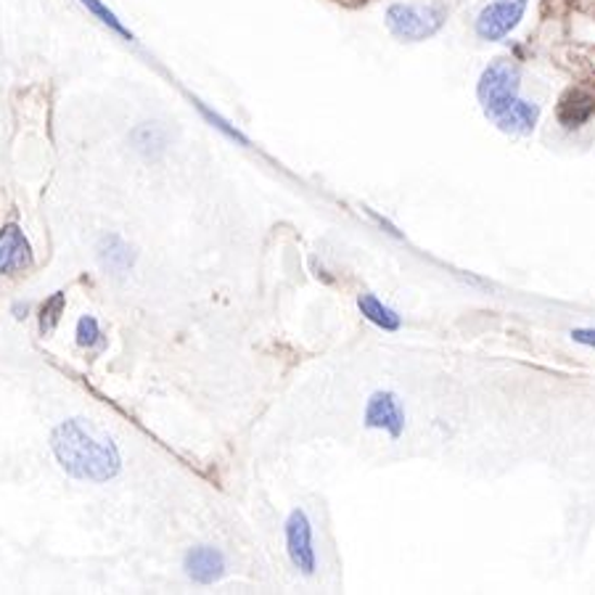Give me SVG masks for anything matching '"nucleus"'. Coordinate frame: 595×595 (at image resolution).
<instances>
[{"label": "nucleus", "mask_w": 595, "mask_h": 595, "mask_svg": "<svg viewBox=\"0 0 595 595\" xmlns=\"http://www.w3.org/2000/svg\"><path fill=\"white\" fill-rule=\"evenodd\" d=\"M283 543H287V556L291 567L302 577H313L318 569V550H315L313 521L305 508H294L283 524Z\"/></svg>", "instance_id": "4"}, {"label": "nucleus", "mask_w": 595, "mask_h": 595, "mask_svg": "<svg viewBox=\"0 0 595 595\" xmlns=\"http://www.w3.org/2000/svg\"><path fill=\"white\" fill-rule=\"evenodd\" d=\"M77 347L85 352H103L106 350V333H103L101 324L93 318V315H83L80 320H77Z\"/></svg>", "instance_id": "13"}, {"label": "nucleus", "mask_w": 595, "mask_h": 595, "mask_svg": "<svg viewBox=\"0 0 595 595\" xmlns=\"http://www.w3.org/2000/svg\"><path fill=\"white\" fill-rule=\"evenodd\" d=\"M99 257L101 265L106 267V273H112V276H119V273H127L136 263V254H132V249L123 236L117 233H109L103 236L101 244H99Z\"/></svg>", "instance_id": "11"}, {"label": "nucleus", "mask_w": 595, "mask_h": 595, "mask_svg": "<svg viewBox=\"0 0 595 595\" xmlns=\"http://www.w3.org/2000/svg\"><path fill=\"white\" fill-rule=\"evenodd\" d=\"M66 307V300L62 291H56V294L51 296V300H46V305L40 307V331L42 333H53L56 331L59 320H62Z\"/></svg>", "instance_id": "15"}, {"label": "nucleus", "mask_w": 595, "mask_h": 595, "mask_svg": "<svg viewBox=\"0 0 595 595\" xmlns=\"http://www.w3.org/2000/svg\"><path fill=\"white\" fill-rule=\"evenodd\" d=\"M572 339L580 344H587V347H595V329H574Z\"/></svg>", "instance_id": "17"}, {"label": "nucleus", "mask_w": 595, "mask_h": 595, "mask_svg": "<svg viewBox=\"0 0 595 595\" xmlns=\"http://www.w3.org/2000/svg\"><path fill=\"white\" fill-rule=\"evenodd\" d=\"M80 3L85 5V9L90 11V14L96 16V20H99V22L103 24V27H109V29H112V33H117L119 38H125L127 42H132V40H136V38H132V33H130V29H127L125 24L117 20V14H114L112 9H106V5H103L101 0H80Z\"/></svg>", "instance_id": "14"}, {"label": "nucleus", "mask_w": 595, "mask_h": 595, "mask_svg": "<svg viewBox=\"0 0 595 595\" xmlns=\"http://www.w3.org/2000/svg\"><path fill=\"white\" fill-rule=\"evenodd\" d=\"M527 3L524 0H493L484 5L482 14L477 16V35L482 40H503L519 27L521 16H524Z\"/></svg>", "instance_id": "5"}, {"label": "nucleus", "mask_w": 595, "mask_h": 595, "mask_svg": "<svg viewBox=\"0 0 595 595\" xmlns=\"http://www.w3.org/2000/svg\"><path fill=\"white\" fill-rule=\"evenodd\" d=\"M521 72L511 59H495L488 69L482 72L477 85V99L482 103V112L488 117L501 114L508 103L519 99Z\"/></svg>", "instance_id": "2"}, {"label": "nucleus", "mask_w": 595, "mask_h": 595, "mask_svg": "<svg viewBox=\"0 0 595 595\" xmlns=\"http://www.w3.org/2000/svg\"><path fill=\"white\" fill-rule=\"evenodd\" d=\"M447 11L440 3L413 5V3H394L387 9V27L394 38L418 42L440 33L445 24Z\"/></svg>", "instance_id": "3"}, {"label": "nucleus", "mask_w": 595, "mask_h": 595, "mask_svg": "<svg viewBox=\"0 0 595 595\" xmlns=\"http://www.w3.org/2000/svg\"><path fill=\"white\" fill-rule=\"evenodd\" d=\"M183 572L193 585H215L228 574V558L215 545H193L183 556Z\"/></svg>", "instance_id": "7"}, {"label": "nucleus", "mask_w": 595, "mask_h": 595, "mask_svg": "<svg viewBox=\"0 0 595 595\" xmlns=\"http://www.w3.org/2000/svg\"><path fill=\"white\" fill-rule=\"evenodd\" d=\"M363 427L370 431H384L392 440H400L405 431V410L394 392H374L363 413Z\"/></svg>", "instance_id": "6"}, {"label": "nucleus", "mask_w": 595, "mask_h": 595, "mask_svg": "<svg viewBox=\"0 0 595 595\" xmlns=\"http://www.w3.org/2000/svg\"><path fill=\"white\" fill-rule=\"evenodd\" d=\"M33 244L20 223H5L0 228V276H14L33 267Z\"/></svg>", "instance_id": "8"}, {"label": "nucleus", "mask_w": 595, "mask_h": 595, "mask_svg": "<svg viewBox=\"0 0 595 595\" xmlns=\"http://www.w3.org/2000/svg\"><path fill=\"white\" fill-rule=\"evenodd\" d=\"M199 112L204 114V117H206V123H210L212 127H217V130H220V132H226V136L230 138V141H236V143H241V145H249L246 138L241 136V130H239V127H233V125H230L228 119H223V117H220V114H217V112H212V109H206L204 103H199Z\"/></svg>", "instance_id": "16"}, {"label": "nucleus", "mask_w": 595, "mask_h": 595, "mask_svg": "<svg viewBox=\"0 0 595 595\" xmlns=\"http://www.w3.org/2000/svg\"><path fill=\"white\" fill-rule=\"evenodd\" d=\"M524 3H527V0H524Z\"/></svg>", "instance_id": "18"}, {"label": "nucleus", "mask_w": 595, "mask_h": 595, "mask_svg": "<svg viewBox=\"0 0 595 595\" xmlns=\"http://www.w3.org/2000/svg\"><path fill=\"white\" fill-rule=\"evenodd\" d=\"M493 119H495L497 130L508 132V136H530L534 127H537L540 106L532 101L516 99L508 103L501 114H495Z\"/></svg>", "instance_id": "9"}, {"label": "nucleus", "mask_w": 595, "mask_h": 595, "mask_svg": "<svg viewBox=\"0 0 595 595\" xmlns=\"http://www.w3.org/2000/svg\"><path fill=\"white\" fill-rule=\"evenodd\" d=\"M595 112V93L587 88H572L558 101V123L567 130L585 125Z\"/></svg>", "instance_id": "10"}, {"label": "nucleus", "mask_w": 595, "mask_h": 595, "mask_svg": "<svg viewBox=\"0 0 595 595\" xmlns=\"http://www.w3.org/2000/svg\"><path fill=\"white\" fill-rule=\"evenodd\" d=\"M51 451L64 473L80 482L106 484L123 471V453L112 436L83 418H69L53 429Z\"/></svg>", "instance_id": "1"}, {"label": "nucleus", "mask_w": 595, "mask_h": 595, "mask_svg": "<svg viewBox=\"0 0 595 595\" xmlns=\"http://www.w3.org/2000/svg\"><path fill=\"white\" fill-rule=\"evenodd\" d=\"M357 307H360L363 318L370 320L374 326H379L381 331H397L400 326H403V318H400L390 305H384L379 296L370 294V291L357 296Z\"/></svg>", "instance_id": "12"}]
</instances>
